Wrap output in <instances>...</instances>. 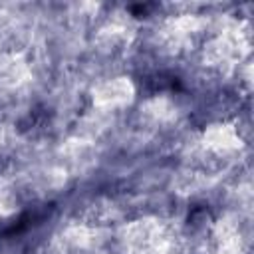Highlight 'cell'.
Wrapping results in <instances>:
<instances>
[{
	"label": "cell",
	"mask_w": 254,
	"mask_h": 254,
	"mask_svg": "<svg viewBox=\"0 0 254 254\" xmlns=\"http://www.w3.org/2000/svg\"><path fill=\"white\" fill-rule=\"evenodd\" d=\"M127 254H175V236L159 220H137L123 230Z\"/></svg>",
	"instance_id": "1"
},
{
	"label": "cell",
	"mask_w": 254,
	"mask_h": 254,
	"mask_svg": "<svg viewBox=\"0 0 254 254\" xmlns=\"http://www.w3.org/2000/svg\"><path fill=\"white\" fill-rule=\"evenodd\" d=\"M131 97H133V85L125 77H115V79L103 81L93 91V101L101 109L121 107V105L129 103Z\"/></svg>",
	"instance_id": "2"
},
{
	"label": "cell",
	"mask_w": 254,
	"mask_h": 254,
	"mask_svg": "<svg viewBox=\"0 0 254 254\" xmlns=\"http://www.w3.org/2000/svg\"><path fill=\"white\" fill-rule=\"evenodd\" d=\"M30 77L28 62L18 54H8L0 58V85L2 87H20Z\"/></svg>",
	"instance_id": "3"
}]
</instances>
